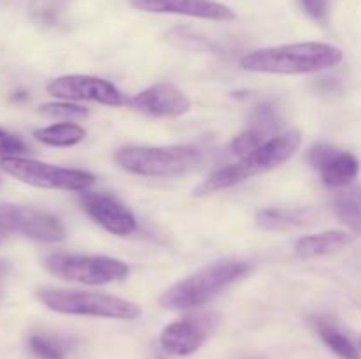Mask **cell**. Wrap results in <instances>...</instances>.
<instances>
[{
    "label": "cell",
    "mask_w": 361,
    "mask_h": 359,
    "mask_svg": "<svg viewBox=\"0 0 361 359\" xmlns=\"http://www.w3.org/2000/svg\"><path fill=\"white\" fill-rule=\"evenodd\" d=\"M344 55L337 46L326 42H296L247 53L240 67L263 74H310L331 69Z\"/></svg>",
    "instance_id": "obj_1"
},
{
    "label": "cell",
    "mask_w": 361,
    "mask_h": 359,
    "mask_svg": "<svg viewBox=\"0 0 361 359\" xmlns=\"http://www.w3.org/2000/svg\"><path fill=\"white\" fill-rule=\"evenodd\" d=\"M300 144H302V134L296 132V130H289V132L274 136L263 146L257 148L256 151H252L247 157L212 172L194 190V194L196 196H208V194L219 192V190L231 189V187L245 182L252 176L261 175V172L271 171V169L288 162L295 155V151L298 150Z\"/></svg>",
    "instance_id": "obj_2"
},
{
    "label": "cell",
    "mask_w": 361,
    "mask_h": 359,
    "mask_svg": "<svg viewBox=\"0 0 361 359\" xmlns=\"http://www.w3.org/2000/svg\"><path fill=\"white\" fill-rule=\"evenodd\" d=\"M203 151L192 144L169 146H129L115 153L120 169L148 178H173L192 172L203 164Z\"/></svg>",
    "instance_id": "obj_3"
},
{
    "label": "cell",
    "mask_w": 361,
    "mask_h": 359,
    "mask_svg": "<svg viewBox=\"0 0 361 359\" xmlns=\"http://www.w3.org/2000/svg\"><path fill=\"white\" fill-rule=\"evenodd\" d=\"M250 271L249 263L221 260L210 264L197 273L176 282L161 296V305L169 310H190L207 305L224 289L238 282Z\"/></svg>",
    "instance_id": "obj_4"
},
{
    "label": "cell",
    "mask_w": 361,
    "mask_h": 359,
    "mask_svg": "<svg viewBox=\"0 0 361 359\" xmlns=\"http://www.w3.org/2000/svg\"><path fill=\"white\" fill-rule=\"evenodd\" d=\"M37 298L46 308L66 315L102 317V319L134 320L141 315V308L133 301L116 296L85 291H63V289L42 287Z\"/></svg>",
    "instance_id": "obj_5"
},
{
    "label": "cell",
    "mask_w": 361,
    "mask_h": 359,
    "mask_svg": "<svg viewBox=\"0 0 361 359\" xmlns=\"http://www.w3.org/2000/svg\"><path fill=\"white\" fill-rule=\"evenodd\" d=\"M44 267L53 277L87 285L111 284L129 275V266L123 260L81 253H49L44 259Z\"/></svg>",
    "instance_id": "obj_6"
},
{
    "label": "cell",
    "mask_w": 361,
    "mask_h": 359,
    "mask_svg": "<svg viewBox=\"0 0 361 359\" xmlns=\"http://www.w3.org/2000/svg\"><path fill=\"white\" fill-rule=\"evenodd\" d=\"M0 168L13 178L39 189L83 192L95 183V176L88 171L59 168L25 157H2Z\"/></svg>",
    "instance_id": "obj_7"
},
{
    "label": "cell",
    "mask_w": 361,
    "mask_h": 359,
    "mask_svg": "<svg viewBox=\"0 0 361 359\" xmlns=\"http://www.w3.org/2000/svg\"><path fill=\"white\" fill-rule=\"evenodd\" d=\"M0 229L42 243L62 241L66 236V229L56 217L18 204H0Z\"/></svg>",
    "instance_id": "obj_8"
},
{
    "label": "cell",
    "mask_w": 361,
    "mask_h": 359,
    "mask_svg": "<svg viewBox=\"0 0 361 359\" xmlns=\"http://www.w3.org/2000/svg\"><path fill=\"white\" fill-rule=\"evenodd\" d=\"M49 95L62 101L80 102L90 101L104 106H127L129 99L108 80L83 74H71V76L55 77L46 87Z\"/></svg>",
    "instance_id": "obj_9"
},
{
    "label": "cell",
    "mask_w": 361,
    "mask_h": 359,
    "mask_svg": "<svg viewBox=\"0 0 361 359\" xmlns=\"http://www.w3.org/2000/svg\"><path fill=\"white\" fill-rule=\"evenodd\" d=\"M215 326H217L215 315L187 317V319L168 324L161 331L159 341L166 354L190 355L200 351Z\"/></svg>",
    "instance_id": "obj_10"
},
{
    "label": "cell",
    "mask_w": 361,
    "mask_h": 359,
    "mask_svg": "<svg viewBox=\"0 0 361 359\" xmlns=\"http://www.w3.org/2000/svg\"><path fill=\"white\" fill-rule=\"evenodd\" d=\"M310 165L319 172L323 183L335 189L348 187L360 172V162L353 153L317 143L307 153Z\"/></svg>",
    "instance_id": "obj_11"
},
{
    "label": "cell",
    "mask_w": 361,
    "mask_h": 359,
    "mask_svg": "<svg viewBox=\"0 0 361 359\" xmlns=\"http://www.w3.org/2000/svg\"><path fill=\"white\" fill-rule=\"evenodd\" d=\"M127 106L154 118H175L189 111L190 101L175 84L157 83L133 95Z\"/></svg>",
    "instance_id": "obj_12"
},
{
    "label": "cell",
    "mask_w": 361,
    "mask_h": 359,
    "mask_svg": "<svg viewBox=\"0 0 361 359\" xmlns=\"http://www.w3.org/2000/svg\"><path fill=\"white\" fill-rule=\"evenodd\" d=\"M80 203L92 220L116 236H129L136 231V218L116 197L104 192H85Z\"/></svg>",
    "instance_id": "obj_13"
},
{
    "label": "cell",
    "mask_w": 361,
    "mask_h": 359,
    "mask_svg": "<svg viewBox=\"0 0 361 359\" xmlns=\"http://www.w3.org/2000/svg\"><path fill=\"white\" fill-rule=\"evenodd\" d=\"M130 6L143 13L180 14L212 21H233L235 11L215 0H129Z\"/></svg>",
    "instance_id": "obj_14"
},
{
    "label": "cell",
    "mask_w": 361,
    "mask_h": 359,
    "mask_svg": "<svg viewBox=\"0 0 361 359\" xmlns=\"http://www.w3.org/2000/svg\"><path fill=\"white\" fill-rule=\"evenodd\" d=\"M351 243V234L345 231H324L319 234L303 236L296 241L295 252L302 259H314V257L328 256L337 250L344 248Z\"/></svg>",
    "instance_id": "obj_15"
},
{
    "label": "cell",
    "mask_w": 361,
    "mask_h": 359,
    "mask_svg": "<svg viewBox=\"0 0 361 359\" xmlns=\"http://www.w3.org/2000/svg\"><path fill=\"white\" fill-rule=\"evenodd\" d=\"M314 213L307 208H268L257 211L256 225L264 231H284L309 224Z\"/></svg>",
    "instance_id": "obj_16"
},
{
    "label": "cell",
    "mask_w": 361,
    "mask_h": 359,
    "mask_svg": "<svg viewBox=\"0 0 361 359\" xmlns=\"http://www.w3.org/2000/svg\"><path fill=\"white\" fill-rule=\"evenodd\" d=\"M334 210L338 220L353 232V234L361 236V189L353 187V189L342 190L334 197Z\"/></svg>",
    "instance_id": "obj_17"
},
{
    "label": "cell",
    "mask_w": 361,
    "mask_h": 359,
    "mask_svg": "<svg viewBox=\"0 0 361 359\" xmlns=\"http://www.w3.org/2000/svg\"><path fill=\"white\" fill-rule=\"evenodd\" d=\"M314 327H316L317 334H319L321 340L324 341L328 348L334 352L335 355H338L341 359H361L360 351L351 344L345 334H342L334 324L328 322L323 317H314L312 319Z\"/></svg>",
    "instance_id": "obj_18"
},
{
    "label": "cell",
    "mask_w": 361,
    "mask_h": 359,
    "mask_svg": "<svg viewBox=\"0 0 361 359\" xmlns=\"http://www.w3.org/2000/svg\"><path fill=\"white\" fill-rule=\"evenodd\" d=\"M34 136L37 137L41 143L48 144V146L67 148L81 143V141L85 139V136H87V130L81 125H78V123L62 122L55 123V125L44 127V129L35 130Z\"/></svg>",
    "instance_id": "obj_19"
},
{
    "label": "cell",
    "mask_w": 361,
    "mask_h": 359,
    "mask_svg": "<svg viewBox=\"0 0 361 359\" xmlns=\"http://www.w3.org/2000/svg\"><path fill=\"white\" fill-rule=\"evenodd\" d=\"M279 127H281L279 113L270 102H263V104L254 108L252 115H250V130H254V132L267 139L268 136H275Z\"/></svg>",
    "instance_id": "obj_20"
},
{
    "label": "cell",
    "mask_w": 361,
    "mask_h": 359,
    "mask_svg": "<svg viewBox=\"0 0 361 359\" xmlns=\"http://www.w3.org/2000/svg\"><path fill=\"white\" fill-rule=\"evenodd\" d=\"M28 348L37 359H66L67 354L66 341L48 334H32L28 338Z\"/></svg>",
    "instance_id": "obj_21"
},
{
    "label": "cell",
    "mask_w": 361,
    "mask_h": 359,
    "mask_svg": "<svg viewBox=\"0 0 361 359\" xmlns=\"http://www.w3.org/2000/svg\"><path fill=\"white\" fill-rule=\"evenodd\" d=\"M39 111L48 118L62 120V122H73V120H81L88 115V109L76 102L62 101V102H48L39 108Z\"/></svg>",
    "instance_id": "obj_22"
},
{
    "label": "cell",
    "mask_w": 361,
    "mask_h": 359,
    "mask_svg": "<svg viewBox=\"0 0 361 359\" xmlns=\"http://www.w3.org/2000/svg\"><path fill=\"white\" fill-rule=\"evenodd\" d=\"M267 141L268 139H264L263 136L256 134L254 130L247 129L245 132H242L240 136H236L235 139L231 141V144H229V150H231L233 155L243 158V157H247V155L252 153V151H256L257 148L263 146Z\"/></svg>",
    "instance_id": "obj_23"
},
{
    "label": "cell",
    "mask_w": 361,
    "mask_h": 359,
    "mask_svg": "<svg viewBox=\"0 0 361 359\" xmlns=\"http://www.w3.org/2000/svg\"><path fill=\"white\" fill-rule=\"evenodd\" d=\"M27 151V144L14 134L0 129V158L2 157H21Z\"/></svg>",
    "instance_id": "obj_24"
},
{
    "label": "cell",
    "mask_w": 361,
    "mask_h": 359,
    "mask_svg": "<svg viewBox=\"0 0 361 359\" xmlns=\"http://www.w3.org/2000/svg\"><path fill=\"white\" fill-rule=\"evenodd\" d=\"M302 6L305 13L312 20L323 23L328 16V0H302Z\"/></svg>",
    "instance_id": "obj_25"
},
{
    "label": "cell",
    "mask_w": 361,
    "mask_h": 359,
    "mask_svg": "<svg viewBox=\"0 0 361 359\" xmlns=\"http://www.w3.org/2000/svg\"><path fill=\"white\" fill-rule=\"evenodd\" d=\"M7 270H9V263L6 259H0V275L6 273Z\"/></svg>",
    "instance_id": "obj_26"
}]
</instances>
